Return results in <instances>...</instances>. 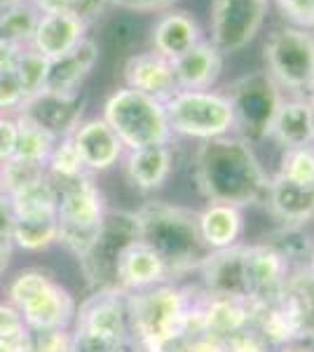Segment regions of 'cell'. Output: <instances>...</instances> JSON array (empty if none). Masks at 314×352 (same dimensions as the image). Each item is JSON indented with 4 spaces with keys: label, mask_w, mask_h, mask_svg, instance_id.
Segmentation results:
<instances>
[{
    "label": "cell",
    "mask_w": 314,
    "mask_h": 352,
    "mask_svg": "<svg viewBox=\"0 0 314 352\" xmlns=\"http://www.w3.org/2000/svg\"><path fill=\"white\" fill-rule=\"evenodd\" d=\"M85 104H87V96L82 89L68 94L43 89L33 99H26L19 113L40 124L43 129H47L56 139H61V136H71L78 124L82 122Z\"/></svg>",
    "instance_id": "obj_14"
},
{
    "label": "cell",
    "mask_w": 314,
    "mask_h": 352,
    "mask_svg": "<svg viewBox=\"0 0 314 352\" xmlns=\"http://www.w3.org/2000/svg\"><path fill=\"white\" fill-rule=\"evenodd\" d=\"M45 172H47V176H52V179H76V176L85 174V167L80 162L71 136L56 139L54 148L49 153L47 162H45Z\"/></svg>",
    "instance_id": "obj_31"
},
{
    "label": "cell",
    "mask_w": 314,
    "mask_h": 352,
    "mask_svg": "<svg viewBox=\"0 0 314 352\" xmlns=\"http://www.w3.org/2000/svg\"><path fill=\"white\" fill-rule=\"evenodd\" d=\"M267 5L270 0H211L209 43L223 54L244 50L265 24Z\"/></svg>",
    "instance_id": "obj_12"
},
{
    "label": "cell",
    "mask_w": 314,
    "mask_h": 352,
    "mask_svg": "<svg viewBox=\"0 0 314 352\" xmlns=\"http://www.w3.org/2000/svg\"><path fill=\"white\" fill-rule=\"evenodd\" d=\"M12 240L10 237H3L0 235V272H5V268H8L10 258H12Z\"/></svg>",
    "instance_id": "obj_44"
},
{
    "label": "cell",
    "mask_w": 314,
    "mask_h": 352,
    "mask_svg": "<svg viewBox=\"0 0 314 352\" xmlns=\"http://www.w3.org/2000/svg\"><path fill=\"white\" fill-rule=\"evenodd\" d=\"M127 294L122 289L92 292L73 317L68 352H127Z\"/></svg>",
    "instance_id": "obj_5"
},
{
    "label": "cell",
    "mask_w": 314,
    "mask_h": 352,
    "mask_svg": "<svg viewBox=\"0 0 314 352\" xmlns=\"http://www.w3.org/2000/svg\"><path fill=\"white\" fill-rule=\"evenodd\" d=\"M310 106H312V118H314V92L310 94Z\"/></svg>",
    "instance_id": "obj_47"
},
{
    "label": "cell",
    "mask_w": 314,
    "mask_h": 352,
    "mask_svg": "<svg viewBox=\"0 0 314 352\" xmlns=\"http://www.w3.org/2000/svg\"><path fill=\"white\" fill-rule=\"evenodd\" d=\"M14 219H16V212H14L12 197H10L5 190H0V235L3 237L12 235Z\"/></svg>",
    "instance_id": "obj_41"
},
{
    "label": "cell",
    "mask_w": 314,
    "mask_h": 352,
    "mask_svg": "<svg viewBox=\"0 0 314 352\" xmlns=\"http://www.w3.org/2000/svg\"><path fill=\"white\" fill-rule=\"evenodd\" d=\"M99 59H101L99 43L87 36L68 54L49 61V73H47L45 89H47V92H59V94L80 92L85 80L89 78V73L99 64Z\"/></svg>",
    "instance_id": "obj_23"
},
{
    "label": "cell",
    "mask_w": 314,
    "mask_h": 352,
    "mask_svg": "<svg viewBox=\"0 0 314 352\" xmlns=\"http://www.w3.org/2000/svg\"><path fill=\"white\" fill-rule=\"evenodd\" d=\"M265 139L282 151L314 144V118L310 96L282 94L265 129Z\"/></svg>",
    "instance_id": "obj_16"
},
{
    "label": "cell",
    "mask_w": 314,
    "mask_h": 352,
    "mask_svg": "<svg viewBox=\"0 0 314 352\" xmlns=\"http://www.w3.org/2000/svg\"><path fill=\"white\" fill-rule=\"evenodd\" d=\"M197 275L207 294L251 300L247 287V244L239 242L230 249L209 252L197 268Z\"/></svg>",
    "instance_id": "obj_15"
},
{
    "label": "cell",
    "mask_w": 314,
    "mask_h": 352,
    "mask_svg": "<svg viewBox=\"0 0 314 352\" xmlns=\"http://www.w3.org/2000/svg\"><path fill=\"white\" fill-rule=\"evenodd\" d=\"M225 96L232 104L235 113V134L244 139H265V129L282 92L267 78L265 71H254L237 78L227 87Z\"/></svg>",
    "instance_id": "obj_11"
},
{
    "label": "cell",
    "mask_w": 314,
    "mask_h": 352,
    "mask_svg": "<svg viewBox=\"0 0 314 352\" xmlns=\"http://www.w3.org/2000/svg\"><path fill=\"white\" fill-rule=\"evenodd\" d=\"M305 272H307V277L314 282V242H312L310 256H307V263H305Z\"/></svg>",
    "instance_id": "obj_45"
},
{
    "label": "cell",
    "mask_w": 314,
    "mask_h": 352,
    "mask_svg": "<svg viewBox=\"0 0 314 352\" xmlns=\"http://www.w3.org/2000/svg\"><path fill=\"white\" fill-rule=\"evenodd\" d=\"M14 73H16V78H19L24 96L26 99H33V96L45 89L47 73H49V59H45L43 54L36 52V50L28 45V47L21 50L19 61H16V66H14Z\"/></svg>",
    "instance_id": "obj_29"
},
{
    "label": "cell",
    "mask_w": 314,
    "mask_h": 352,
    "mask_svg": "<svg viewBox=\"0 0 314 352\" xmlns=\"http://www.w3.org/2000/svg\"><path fill=\"white\" fill-rule=\"evenodd\" d=\"M197 228L209 252L230 249L242 242L244 228H247L244 209L232 204L207 202V207L197 212Z\"/></svg>",
    "instance_id": "obj_24"
},
{
    "label": "cell",
    "mask_w": 314,
    "mask_h": 352,
    "mask_svg": "<svg viewBox=\"0 0 314 352\" xmlns=\"http://www.w3.org/2000/svg\"><path fill=\"white\" fill-rule=\"evenodd\" d=\"M312 221H314V219H312Z\"/></svg>",
    "instance_id": "obj_49"
},
{
    "label": "cell",
    "mask_w": 314,
    "mask_h": 352,
    "mask_svg": "<svg viewBox=\"0 0 314 352\" xmlns=\"http://www.w3.org/2000/svg\"><path fill=\"white\" fill-rule=\"evenodd\" d=\"M10 303L28 329H68L76 317L73 296L43 270H24L10 285Z\"/></svg>",
    "instance_id": "obj_9"
},
{
    "label": "cell",
    "mask_w": 314,
    "mask_h": 352,
    "mask_svg": "<svg viewBox=\"0 0 314 352\" xmlns=\"http://www.w3.org/2000/svg\"><path fill=\"white\" fill-rule=\"evenodd\" d=\"M14 116H16V122H19V136H16L14 157L16 160L45 164L56 144V136H52L47 129H43L33 120H28V118L21 116V113H14Z\"/></svg>",
    "instance_id": "obj_27"
},
{
    "label": "cell",
    "mask_w": 314,
    "mask_h": 352,
    "mask_svg": "<svg viewBox=\"0 0 314 352\" xmlns=\"http://www.w3.org/2000/svg\"><path fill=\"white\" fill-rule=\"evenodd\" d=\"M10 240L26 252H43L59 240L56 212H21L14 219Z\"/></svg>",
    "instance_id": "obj_26"
},
{
    "label": "cell",
    "mask_w": 314,
    "mask_h": 352,
    "mask_svg": "<svg viewBox=\"0 0 314 352\" xmlns=\"http://www.w3.org/2000/svg\"><path fill=\"white\" fill-rule=\"evenodd\" d=\"M275 5L289 26L314 31V0H275Z\"/></svg>",
    "instance_id": "obj_34"
},
{
    "label": "cell",
    "mask_w": 314,
    "mask_h": 352,
    "mask_svg": "<svg viewBox=\"0 0 314 352\" xmlns=\"http://www.w3.org/2000/svg\"><path fill=\"white\" fill-rule=\"evenodd\" d=\"M71 331L68 329H28L26 352H68Z\"/></svg>",
    "instance_id": "obj_33"
},
{
    "label": "cell",
    "mask_w": 314,
    "mask_h": 352,
    "mask_svg": "<svg viewBox=\"0 0 314 352\" xmlns=\"http://www.w3.org/2000/svg\"><path fill=\"white\" fill-rule=\"evenodd\" d=\"M16 136H19V122L14 113H0V164L10 162L16 151Z\"/></svg>",
    "instance_id": "obj_36"
},
{
    "label": "cell",
    "mask_w": 314,
    "mask_h": 352,
    "mask_svg": "<svg viewBox=\"0 0 314 352\" xmlns=\"http://www.w3.org/2000/svg\"><path fill=\"white\" fill-rule=\"evenodd\" d=\"M227 352H270L267 343L260 338V333L254 327L242 333L227 338Z\"/></svg>",
    "instance_id": "obj_40"
},
{
    "label": "cell",
    "mask_w": 314,
    "mask_h": 352,
    "mask_svg": "<svg viewBox=\"0 0 314 352\" xmlns=\"http://www.w3.org/2000/svg\"><path fill=\"white\" fill-rule=\"evenodd\" d=\"M139 240L146 242L167 263L171 280L188 272H197L209 256L197 228L195 209L164 200H148L134 212Z\"/></svg>",
    "instance_id": "obj_3"
},
{
    "label": "cell",
    "mask_w": 314,
    "mask_h": 352,
    "mask_svg": "<svg viewBox=\"0 0 314 352\" xmlns=\"http://www.w3.org/2000/svg\"><path fill=\"white\" fill-rule=\"evenodd\" d=\"M192 308V289L164 282L127 294L129 345L139 352H171L186 336Z\"/></svg>",
    "instance_id": "obj_2"
},
{
    "label": "cell",
    "mask_w": 314,
    "mask_h": 352,
    "mask_svg": "<svg viewBox=\"0 0 314 352\" xmlns=\"http://www.w3.org/2000/svg\"><path fill=\"white\" fill-rule=\"evenodd\" d=\"M71 141L78 151V157L82 162L85 172H106V169L115 167L124 157V146L117 139V134L108 127L104 118H89L82 120L71 134Z\"/></svg>",
    "instance_id": "obj_17"
},
{
    "label": "cell",
    "mask_w": 314,
    "mask_h": 352,
    "mask_svg": "<svg viewBox=\"0 0 314 352\" xmlns=\"http://www.w3.org/2000/svg\"><path fill=\"white\" fill-rule=\"evenodd\" d=\"M174 172L171 144H155L124 153V176L129 186L141 192H155Z\"/></svg>",
    "instance_id": "obj_22"
},
{
    "label": "cell",
    "mask_w": 314,
    "mask_h": 352,
    "mask_svg": "<svg viewBox=\"0 0 314 352\" xmlns=\"http://www.w3.org/2000/svg\"><path fill=\"white\" fill-rule=\"evenodd\" d=\"M164 282H174L167 263L146 242L134 240L120 254L115 268V285L124 294L144 292V289H153L157 285H164Z\"/></svg>",
    "instance_id": "obj_18"
},
{
    "label": "cell",
    "mask_w": 314,
    "mask_h": 352,
    "mask_svg": "<svg viewBox=\"0 0 314 352\" xmlns=\"http://www.w3.org/2000/svg\"><path fill=\"white\" fill-rule=\"evenodd\" d=\"M101 118L117 134L124 151L171 144L174 139L164 101H157L129 87H120L108 96Z\"/></svg>",
    "instance_id": "obj_6"
},
{
    "label": "cell",
    "mask_w": 314,
    "mask_h": 352,
    "mask_svg": "<svg viewBox=\"0 0 314 352\" xmlns=\"http://www.w3.org/2000/svg\"><path fill=\"white\" fill-rule=\"evenodd\" d=\"M26 322L12 303H0V338H14L26 333Z\"/></svg>",
    "instance_id": "obj_38"
},
{
    "label": "cell",
    "mask_w": 314,
    "mask_h": 352,
    "mask_svg": "<svg viewBox=\"0 0 314 352\" xmlns=\"http://www.w3.org/2000/svg\"><path fill=\"white\" fill-rule=\"evenodd\" d=\"M171 134L209 141L235 134V113L225 92L179 89L164 101Z\"/></svg>",
    "instance_id": "obj_8"
},
{
    "label": "cell",
    "mask_w": 314,
    "mask_h": 352,
    "mask_svg": "<svg viewBox=\"0 0 314 352\" xmlns=\"http://www.w3.org/2000/svg\"><path fill=\"white\" fill-rule=\"evenodd\" d=\"M24 101L26 96L14 68L12 71H0V113H19Z\"/></svg>",
    "instance_id": "obj_35"
},
{
    "label": "cell",
    "mask_w": 314,
    "mask_h": 352,
    "mask_svg": "<svg viewBox=\"0 0 314 352\" xmlns=\"http://www.w3.org/2000/svg\"><path fill=\"white\" fill-rule=\"evenodd\" d=\"M181 0H111V5L115 10H124V12L134 14H148V12H167L174 10Z\"/></svg>",
    "instance_id": "obj_37"
},
{
    "label": "cell",
    "mask_w": 314,
    "mask_h": 352,
    "mask_svg": "<svg viewBox=\"0 0 314 352\" xmlns=\"http://www.w3.org/2000/svg\"><path fill=\"white\" fill-rule=\"evenodd\" d=\"M192 179L207 202L247 209L265 200L270 174L249 139L239 134L199 141Z\"/></svg>",
    "instance_id": "obj_1"
},
{
    "label": "cell",
    "mask_w": 314,
    "mask_h": 352,
    "mask_svg": "<svg viewBox=\"0 0 314 352\" xmlns=\"http://www.w3.org/2000/svg\"><path fill=\"white\" fill-rule=\"evenodd\" d=\"M38 12L28 0H19L16 5L0 14V41H8L19 47H28L38 24Z\"/></svg>",
    "instance_id": "obj_28"
},
{
    "label": "cell",
    "mask_w": 314,
    "mask_h": 352,
    "mask_svg": "<svg viewBox=\"0 0 314 352\" xmlns=\"http://www.w3.org/2000/svg\"><path fill=\"white\" fill-rule=\"evenodd\" d=\"M16 3H19V0H0V14L8 12V10L12 8V5H16Z\"/></svg>",
    "instance_id": "obj_46"
},
{
    "label": "cell",
    "mask_w": 314,
    "mask_h": 352,
    "mask_svg": "<svg viewBox=\"0 0 314 352\" xmlns=\"http://www.w3.org/2000/svg\"><path fill=\"white\" fill-rule=\"evenodd\" d=\"M265 73L282 94L310 96L314 92V31L277 26L262 45Z\"/></svg>",
    "instance_id": "obj_7"
},
{
    "label": "cell",
    "mask_w": 314,
    "mask_h": 352,
    "mask_svg": "<svg viewBox=\"0 0 314 352\" xmlns=\"http://www.w3.org/2000/svg\"><path fill=\"white\" fill-rule=\"evenodd\" d=\"M108 10H113L111 0H76V5H73V12L87 24L89 31H92V26L99 24V19Z\"/></svg>",
    "instance_id": "obj_39"
},
{
    "label": "cell",
    "mask_w": 314,
    "mask_h": 352,
    "mask_svg": "<svg viewBox=\"0 0 314 352\" xmlns=\"http://www.w3.org/2000/svg\"><path fill=\"white\" fill-rule=\"evenodd\" d=\"M275 174L298 186H305V188H314V144L282 151Z\"/></svg>",
    "instance_id": "obj_30"
},
{
    "label": "cell",
    "mask_w": 314,
    "mask_h": 352,
    "mask_svg": "<svg viewBox=\"0 0 314 352\" xmlns=\"http://www.w3.org/2000/svg\"><path fill=\"white\" fill-rule=\"evenodd\" d=\"M52 179V176H49ZM56 188V221L59 240L78 261L89 252L106 219V200L92 174L76 179H52Z\"/></svg>",
    "instance_id": "obj_4"
},
{
    "label": "cell",
    "mask_w": 314,
    "mask_h": 352,
    "mask_svg": "<svg viewBox=\"0 0 314 352\" xmlns=\"http://www.w3.org/2000/svg\"><path fill=\"white\" fill-rule=\"evenodd\" d=\"M197 294L199 296H192L188 331L230 338L235 333H242L254 327L256 312H258L256 303L232 296H214V294L204 292L202 287L197 289Z\"/></svg>",
    "instance_id": "obj_13"
},
{
    "label": "cell",
    "mask_w": 314,
    "mask_h": 352,
    "mask_svg": "<svg viewBox=\"0 0 314 352\" xmlns=\"http://www.w3.org/2000/svg\"><path fill=\"white\" fill-rule=\"evenodd\" d=\"M38 14H52V12H71L76 0H28Z\"/></svg>",
    "instance_id": "obj_42"
},
{
    "label": "cell",
    "mask_w": 314,
    "mask_h": 352,
    "mask_svg": "<svg viewBox=\"0 0 314 352\" xmlns=\"http://www.w3.org/2000/svg\"><path fill=\"white\" fill-rule=\"evenodd\" d=\"M134 240H139L134 212H106L104 226H101L94 244L80 258L85 277H87V282L92 285L94 292L117 289L115 268H117L120 254Z\"/></svg>",
    "instance_id": "obj_10"
},
{
    "label": "cell",
    "mask_w": 314,
    "mask_h": 352,
    "mask_svg": "<svg viewBox=\"0 0 314 352\" xmlns=\"http://www.w3.org/2000/svg\"><path fill=\"white\" fill-rule=\"evenodd\" d=\"M19 45H12L8 41H0V71H12L16 66V61H19V54H21Z\"/></svg>",
    "instance_id": "obj_43"
},
{
    "label": "cell",
    "mask_w": 314,
    "mask_h": 352,
    "mask_svg": "<svg viewBox=\"0 0 314 352\" xmlns=\"http://www.w3.org/2000/svg\"><path fill=\"white\" fill-rule=\"evenodd\" d=\"M89 36V28L80 16L73 12H52L40 14L36 31L31 38V47L45 56V59H59L78 47Z\"/></svg>",
    "instance_id": "obj_21"
},
{
    "label": "cell",
    "mask_w": 314,
    "mask_h": 352,
    "mask_svg": "<svg viewBox=\"0 0 314 352\" xmlns=\"http://www.w3.org/2000/svg\"><path fill=\"white\" fill-rule=\"evenodd\" d=\"M45 172V164H36V162H26V160H16L12 157L10 162L0 164V190H5L8 195L26 188V186L36 184Z\"/></svg>",
    "instance_id": "obj_32"
},
{
    "label": "cell",
    "mask_w": 314,
    "mask_h": 352,
    "mask_svg": "<svg viewBox=\"0 0 314 352\" xmlns=\"http://www.w3.org/2000/svg\"><path fill=\"white\" fill-rule=\"evenodd\" d=\"M124 87L148 94L157 101H167L171 94L179 92L174 78V68L167 56L153 52H136L131 54L122 66Z\"/></svg>",
    "instance_id": "obj_19"
},
{
    "label": "cell",
    "mask_w": 314,
    "mask_h": 352,
    "mask_svg": "<svg viewBox=\"0 0 314 352\" xmlns=\"http://www.w3.org/2000/svg\"><path fill=\"white\" fill-rule=\"evenodd\" d=\"M171 68L179 89H211L223 73V52L209 41H202L176 56Z\"/></svg>",
    "instance_id": "obj_25"
},
{
    "label": "cell",
    "mask_w": 314,
    "mask_h": 352,
    "mask_svg": "<svg viewBox=\"0 0 314 352\" xmlns=\"http://www.w3.org/2000/svg\"><path fill=\"white\" fill-rule=\"evenodd\" d=\"M127 352H139V350H136V348H131V345H129V348H127Z\"/></svg>",
    "instance_id": "obj_48"
},
{
    "label": "cell",
    "mask_w": 314,
    "mask_h": 352,
    "mask_svg": "<svg viewBox=\"0 0 314 352\" xmlns=\"http://www.w3.org/2000/svg\"><path fill=\"white\" fill-rule=\"evenodd\" d=\"M202 41H207L204 28L188 10H167L150 26V50L167 56L169 61H174L176 56L192 50Z\"/></svg>",
    "instance_id": "obj_20"
}]
</instances>
